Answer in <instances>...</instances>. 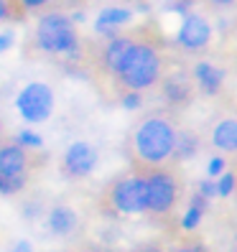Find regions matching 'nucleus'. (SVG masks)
<instances>
[{
  "label": "nucleus",
  "instance_id": "412c9836",
  "mask_svg": "<svg viewBox=\"0 0 237 252\" xmlns=\"http://www.w3.org/2000/svg\"><path fill=\"white\" fill-rule=\"evenodd\" d=\"M225 166H227V160L222 158V156H214V158L209 160V166H206V173H209V179H217V176L225 173V171H227Z\"/></svg>",
  "mask_w": 237,
  "mask_h": 252
},
{
  "label": "nucleus",
  "instance_id": "39448f33",
  "mask_svg": "<svg viewBox=\"0 0 237 252\" xmlns=\"http://www.w3.org/2000/svg\"><path fill=\"white\" fill-rule=\"evenodd\" d=\"M100 204L105 212L115 217H143V181L135 168H125L115 173L112 179L102 186Z\"/></svg>",
  "mask_w": 237,
  "mask_h": 252
},
{
  "label": "nucleus",
  "instance_id": "7ed1b4c3",
  "mask_svg": "<svg viewBox=\"0 0 237 252\" xmlns=\"http://www.w3.org/2000/svg\"><path fill=\"white\" fill-rule=\"evenodd\" d=\"M164 54L161 46L151 38H135L120 62L117 71L112 74V79L123 90V94H143L148 90L158 87V82L164 79Z\"/></svg>",
  "mask_w": 237,
  "mask_h": 252
},
{
  "label": "nucleus",
  "instance_id": "393cba45",
  "mask_svg": "<svg viewBox=\"0 0 237 252\" xmlns=\"http://www.w3.org/2000/svg\"><path fill=\"white\" fill-rule=\"evenodd\" d=\"M10 43H13V33H0V51L8 49Z\"/></svg>",
  "mask_w": 237,
  "mask_h": 252
},
{
  "label": "nucleus",
  "instance_id": "2eb2a0df",
  "mask_svg": "<svg viewBox=\"0 0 237 252\" xmlns=\"http://www.w3.org/2000/svg\"><path fill=\"white\" fill-rule=\"evenodd\" d=\"M130 21H133V13H130L128 8H105V10L97 16L95 28H97V33L115 36V28H120V26H125V23H130Z\"/></svg>",
  "mask_w": 237,
  "mask_h": 252
},
{
  "label": "nucleus",
  "instance_id": "b1692460",
  "mask_svg": "<svg viewBox=\"0 0 237 252\" xmlns=\"http://www.w3.org/2000/svg\"><path fill=\"white\" fill-rule=\"evenodd\" d=\"M206 5H212V8H230V5H235L237 0H204Z\"/></svg>",
  "mask_w": 237,
  "mask_h": 252
},
{
  "label": "nucleus",
  "instance_id": "dca6fc26",
  "mask_svg": "<svg viewBox=\"0 0 237 252\" xmlns=\"http://www.w3.org/2000/svg\"><path fill=\"white\" fill-rule=\"evenodd\" d=\"M206 204L209 201H206L204 196H199V194H194L189 199V206H186V212L181 217V229L184 232H194L199 227V221H202V217L206 212Z\"/></svg>",
  "mask_w": 237,
  "mask_h": 252
},
{
  "label": "nucleus",
  "instance_id": "4be33fe9",
  "mask_svg": "<svg viewBox=\"0 0 237 252\" xmlns=\"http://www.w3.org/2000/svg\"><path fill=\"white\" fill-rule=\"evenodd\" d=\"M197 194H199V196H204L206 201H209L212 196H217V186H214V179H204V181H199Z\"/></svg>",
  "mask_w": 237,
  "mask_h": 252
},
{
  "label": "nucleus",
  "instance_id": "aec40b11",
  "mask_svg": "<svg viewBox=\"0 0 237 252\" xmlns=\"http://www.w3.org/2000/svg\"><path fill=\"white\" fill-rule=\"evenodd\" d=\"M18 143H21V145H26V148H31V151H38L43 140H41L38 132H34V130H23L21 135H18Z\"/></svg>",
  "mask_w": 237,
  "mask_h": 252
},
{
  "label": "nucleus",
  "instance_id": "f03ea898",
  "mask_svg": "<svg viewBox=\"0 0 237 252\" xmlns=\"http://www.w3.org/2000/svg\"><path fill=\"white\" fill-rule=\"evenodd\" d=\"M138 173L143 181V217L158 221V224L173 221L176 212L184 204V194H186L181 166L169 160L164 166L145 168Z\"/></svg>",
  "mask_w": 237,
  "mask_h": 252
},
{
  "label": "nucleus",
  "instance_id": "7c9ffc66",
  "mask_svg": "<svg viewBox=\"0 0 237 252\" xmlns=\"http://www.w3.org/2000/svg\"><path fill=\"white\" fill-rule=\"evenodd\" d=\"M62 252H77V250H62Z\"/></svg>",
  "mask_w": 237,
  "mask_h": 252
},
{
  "label": "nucleus",
  "instance_id": "4468645a",
  "mask_svg": "<svg viewBox=\"0 0 237 252\" xmlns=\"http://www.w3.org/2000/svg\"><path fill=\"white\" fill-rule=\"evenodd\" d=\"M204 138L199 135L197 130H191V127H179V135H176V145H173V163H181L189 160V158H194L199 153V148H202Z\"/></svg>",
  "mask_w": 237,
  "mask_h": 252
},
{
  "label": "nucleus",
  "instance_id": "6e6552de",
  "mask_svg": "<svg viewBox=\"0 0 237 252\" xmlns=\"http://www.w3.org/2000/svg\"><path fill=\"white\" fill-rule=\"evenodd\" d=\"M100 163V151L92 140H74L64 148L62 160H59V171L69 181H82L90 179Z\"/></svg>",
  "mask_w": 237,
  "mask_h": 252
},
{
  "label": "nucleus",
  "instance_id": "9d476101",
  "mask_svg": "<svg viewBox=\"0 0 237 252\" xmlns=\"http://www.w3.org/2000/svg\"><path fill=\"white\" fill-rule=\"evenodd\" d=\"M209 145L222 156H237V115L219 112L209 123Z\"/></svg>",
  "mask_w": 237,
  "mask_h": 252
},
{
  "label": "nucleus",
  "instance_id": "cd10ccee",
  "mask_svg": "<svg viewBox=\"0 0 237 252\" xmlns=\"http://www.w3.org/2000/svg\"><path fill=\"white\" fill-rule=\"evenodd\" d=\"M13 252H31V245H28V242H18V247Z\"/></svg>",
  "mask_w": 237,
  "mask_h": 252
},
{
  "label": "nucleus",
  "instance_id": "bb28decb",
  "mask_svg": "<svg viewBox=\"0 0 237 252\" xmlns=\"http://www.w3.org/2000/svg\"><path fill=\"white\" fill-rule=\"evenodd\" d=\"M8 10H10V8H8V0H0V21L8 16Z\"/></svg>",
  "mask_w": 237,
  "mask_h": 252
},
{
  "label": "nucleus",
  "instance_id": "c85d7f7f",
  "mask_svg": "<svg viewBox=\"0 0 237 252\" xmlns=\"http://www.w3.org/2000/svg\"><path fill=\"white\" fill-rule=\"evenodd\" d=\"M0 138H5V117L0 112Z\"/></svg>",
  "mask_w": 237,
  "mask_h": 252
},
{
  "label": "nucleus",
  "instance_id": "ddd939ff",
  "mask_svg": "<svg viewBox=\"0 0 237 252\" xmlns=\"http://www.w3.org/2000/svg\"><path fill=\"white\" fill-rule=\"evenodd\" d=\"M194 84L199 87V90L204 92V94H217L219 90H222V82H225V71H222L217 64H212V62H199L197 66H194Z\"/></svg>",
  "mask_w": 237,
  "mask_h": 252
},
{
  "label": "nucleus",
  "instance_id": "0eeeda50",
  "mask_svg": "<svg viewBox=\"0 0 237 252\" xmlns=\"http://www.w3.org/2000/svg\"><path fill=\"white\" fill-rule=\"evenodd\" d=\"M54 105H56V97H54V90L46 82H28L16 97L18 115L28 125L46 123L54 115Z\"/></svg>",
  "mask_w": 237,
  "mask_h": 252
},
{
  "label": "nucleus",
  "instance_id": "c756f323",
  "mask_svg": "<svg viewBox=\"0 0 237 252\" xmlns=\"http://www.w3.org/2000/svg\"><path fill=\"white\" fill-rule=\"evenodd\" d=\"M92 252H110V250H102V247H97V250H92Z\"/></svg>",
  "mask_w": 237,
  "mask_h": 252
},
{
  "label": "nucleus",
  "instance_id": "6ab92c4d",
  "mask_svg": "<svg viewBox=\"0 0 237 252\" xmlns=\"http://www.w3.org/2000/svg\"><path fill=\"white\" fill-rule=\"evenodd\" d=\"M130 252H169V242H164V240H143Z\"/></svg>",
  "mask_w": 237,
  "mask_h": 252
},
{
  "label": "nucleus",
  "instance_id": "a211bd4d",
  "mask_svg": "<svg viewBox=\"0 0 237 252\" xmlns=\"http://www.w3.org/2000/svg\"><path fill=\"white\" fill-rule=\"evenodd\" d=\"M214 186H217V196H219V199H227V196L232 194V191L237 189V173H232V171H225L222 176H217Z\"/></svg>",
  "mask_w": 237,
  "mask_h": 252
},
{
  "label": "nucleus",
  "instance_id": "f8f14e48",
  "mask_svg": "<svg viewBox=\"0 0 237 252\" xmlns=\"http://www.w3.org/2000/svg\"><path fill=\"white\" fill-rule=\"evenodd\" d=\"M79 227H82V219H79V214L74 212L69 204H54V206H49V212H46V229L54 237L71 240V237L79 232Z\"/></svg>",
  "mask_w": 237,
  "mask_h": 252
},
{
  "label": "nucleus",
  "instance_id": "1a4fd4ad",
  "mask_svg": "<svg viewBox=\"0 0 237 252\" xmlns=\"http://www.w3.org/2000/svg\"><path fill=\"white\" fill-rule=\"evenodd\" d=\"M209 41H212L209 21L199 13H186L179 26V33H176V43L186 51H202L209 46Z\"/></svg>",
  "mask_w": 237,
  "mask_h": 252
},
{
  "label": "nucleus",
  "instance_id": "a878e982",
  "mask_svg": "<svg viewBox=\"0 0 237 252\" xmlns=\"http://www.w3.org/2000/svg\"><path fill=\"white\" fill-rule=\"evenodd\" d=\"M23 5L26 8H41V5H46V0H23Z\"/></svg>",
  "mask_w": 237,
  "mask_h": 252
},
{
  "label": "nucleus",
  "instance_id": "20e7f679",
  "mask_svg": "<svg viewBox=\"0 0 237 252\" xmlns=\"http://www.w3.org/2000/svg\"><path fill=\"white\" fill-rule=\"evenodd\" d=\"M41 156L18 143V138H0V194L13 196L31 181Z\"/></svg>",
  "mask_w": 237,
  "mask_h": 252
},
{
  "label": "nucleus",
  "instance_id": "f257e3e1",
  "mask_svg": "<svg viewBox=\"0 0 237 252\" xmlns=\"http://www.w3.org/2000/svg\"><path fill=\"white\" fill-rule=\"evenodd\" d=\"M179 127L181 123L173 110H151L138 117L125 135V156L130 168L145 171L169 163L173 158Z\"/></svg>",
  "mask_w": 237,
  "mask_h": 252
},
{
  "label": "nucleus",
  "instance_id": "f3484780",
  "mask_svg": "<svg viewBox=\"0 0 237 252\" xmlns=\"http://www.w3.org/2000/svg\"><path fill=\"white\" fill-rule=\"evenodd\" d=\"M169 252H206V247L194 237H179V240L169 242Z\"/></svg>",
  "mask_w": 237,
  "mask_h": 252
},
{
  "label": "nucleus",
  "instance_id": "423d86ee",
  "mask_svg": "<svg viewBox=\"0 0 237 252\" xmlns=\"http://www.w3.org/2000/svg\"><path fill=\"white\" fill-rule=\"evenodd\" d=\"M36 43L41 51L59 54V56H77L79 36L74 21L64 13H46L36 23Z\"/></svg>",
  "mask_w": 237,
  "mask_h": 252
},
{
  "label": "nucleus",
  "instance_id": "9b49d317",
  "mask_svg": "<svg viewBox=\"0 0 237 252\" xmlns=\"http://www.w3.org/2000/svg\"><path fill=\"white\" fill-rule=\"evenodd\" d=\"M158 84H161V97H164L166 105H169L166 110L191 105V99H194V82L181 71L179 74H164V79Z\"/></svg>",
  "mask_w": 237,
  "mask_h": 252
},
{
  "label": "nucleus",
  "instance_id": "5701e85b",
  "mask_svg": "<svg viewBox=\"0 0 237 252\" xmlns=\"http://www.w3.org/2000/svg\"><path fill=\"white\" fill-rule=\"evenodd\" d=\"M123 107H130V110L140 107V94H123Z\"/></svg>",
  "mask_w": 237,
  "mask_h": 252
}]
</instances>
